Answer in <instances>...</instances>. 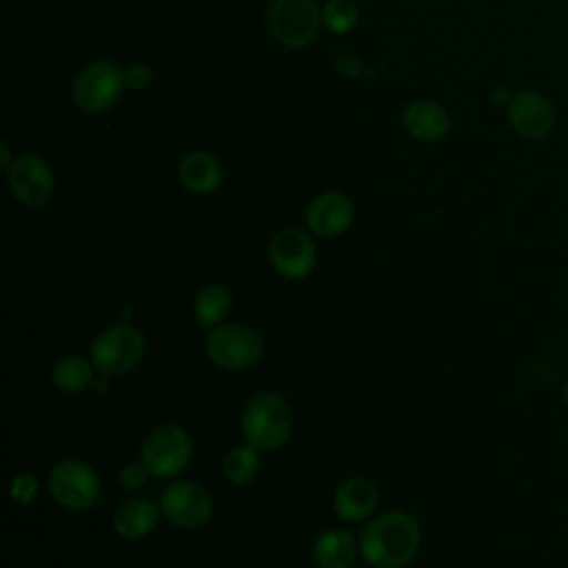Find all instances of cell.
Instances as JSON below:
<instances>
[{"label":"cell","mask_w":568,"mask_h":568,"mask_svg":"<svg viewBox=\"0 0 568 568\" xmlns=\"http://www.w3.org/2000/svg\"><path fill=\"white\" fill-rule=\"evenodd\" d=\"M359 555L373 568H406L419 552V521L404 510H386L371 517L359 537Z\"/></svg>","instance_id":"6da1fadb"},{"label":"cell","mask_w":568,"mask_h":568,"mask_svg":"<svg viewBox=\"0 0 568 568\" xmlns=\"http://www.w3.org/2000/svg\"><path fill=\"white\" fill-rule=\"evenodd\" d=\"M240 430L246 444L262 453H273L291 439L293 410L280 393L260 390L244 404Z\"/></svg>","instance_id":"7a4b0ae2"},{"label":"cell","mask_w":568,"mask_h":568,"mask_svg":"<svg viewBox=\"0 0 568 568\" xmlns=\"http://www.w3.org/2000/svg\"><path fill=\"white\" fill-rule=\"evenodd\" d=\"M204 353L209 362L222 371H246L264 355L262 335L242 322H224L204 335Z\"/></svg>","instance_id":"3957f363"},{"label":"cell","mask_w":568,"mask_h":568,"mask_svg":"<svg viewBox=\"0 0 568 568\" xmlns=\"http://www.w3.org/2000/svg\"><path fill=\"white\" fill-rule=\"evenodd\" d=\"M144 355L146 337L131 324H111L102 328L89 346V359L102 377H118L133 371Z\"/></svg>","instance_id":"277c9868"},{"label":"cell","mask_w":568,"mask_h":568,"mask_svg":"<svg viewBox=\"0 0 568 568\" xmlns=\"http://www.w3.org/2000/svg\"><path fill=\"white\" fill-rule=\"evenodd\" d=\"M49 495L58 506L71 513L89 510L102 495V481L95 468L82 459H60L47 475Z\"/></svg>","instance_id":"5b68a950"},{"label":"cell","mask_w":568,"mask_h":568,"mask_svg":"<svg viewBox=\"0 0 568 568\" xmlns=\"http://www.w3.org/2000/svg\"><path fill=\"white\" fill-rule=\"evenodd\" d=\"M140 459L149 468L151 477L173 479L191 464L193 439L182 426L162 424L144 437L140 446Z\"/></svg>","instance_id":"8992f818"},{"label":"cell","mask_w":568,"mask_h":568,"mask_svg":"<svg viewBox=\"0 0 568 568\" xmlns=\"http://www.w3.org/2000/svg\"><path fill=\"white\" fill-rule=\"evenodd\" d=\"M266 24L282 47L302 49L317 38L322 9L315 0H271Z\"/></svg>","instance_id":"52a82bcc"},{"label":"cell","mask_w":568,"mask_h":568,"mask_svg":"<svg viewBox=\"0 0 568 568\" xmlns=\"http://www.w3.org/2000/svg\"><path fill=\"white\" fill-rule=\"evenodd\" d=\"M124 87V71L120 64L113 60H95L75 75L71 95L80 111L102 113L115 104Z\"/></svg>","instance_id":"ba28073f"},{"label":"cell","mask_w":568,"mask_h":568,"mask_svg":"<svg viewBox=\"0 0 568 568\" xmlns=\"http://www.w3.org/2000/svg\"><path fill=\"white\" fill-rule=\"evenodd\" d=\"M162 517L175 528L193 530L209 524L213 515V497L211 493L191 479H178L169 484L160 495Z\"/></svg>","instance_id":"9c48e42d"},{"label":"cell","mask_w":568,"mask_h":568,"mask_svg":"<svg viewBox=\"0 0 568 568\" xmlns=\"http://www.w3.org/2000/svg\"><path fill=\"white\" fill-rule=\"evenodd\" d=\"M268 262L273 271L286 280H304L317 264L313 237L300 226H284L268 242Z\"/></svg>","instance_id":"30bf717a"},{"label":"cell","mask_w":568,"mask_h":568,"mask_svg":"<svg viewBox=\"0 0 568 568\" xmlns=\"http://www.w3.org/2000/svg\"><path fill=\"white\" fill-rule=\"evenodd\" d=\"M506 118L510 129L528 142L544 140L557 124L555 104L537 89H521L513 93V100L506 106Z\"/></svg>","instance_id":"8fae6325"},{"label":"cell","mask_w":568,"mask_h":568,"mask_svg":"<svg viewBox=\"0 0 568 568\" xmlns=\"http://www.w3.org/2000/svg\"><path fill=\"white\" fill-rule=\"evenodd\" d=\"M7 182L11 189V195L29 209H38L47 204L53 195V171L47 164L44 158L36 153H24L13 160V164L7 169Z\"/></svg>","instance_id":"7c38bea8"},{"label":"cell","mask_w":568,"mask_h":568,"mask_svg":"<svg viewBox=\"0 0 568 568\" xmlns=\"http://www.w3.org/2000/svg\"><path fill=\"white\" fill-rule=\"evenodd\" d=\"M355 220V206L342 191H324L306 206V226L313 235L331 240L344 235Z\"/></svg>","instance_id":"4fadbf2b"},{"label":"cell","mask_w":568,"mask_h":568,"mask_svg":"<svg viewBox=\"0 0 568 568\" xmlns=\"http://www.w3.org/2000/svg\"><path fill=\"white\" fill-rule=\"evenodd\" d=\"M377 504V486L366 477H348L333 493V513L346 524L368 521Z\"/></svg>","instance_id":"5bb4252c"},{"label":"cell","mask_w":568,"mask_h":568,"mask_svg":"<svg viewBox=\"0 0 568 568\" xmlns=\"http://www.w3.org/2000/svg\"><path fill=\"white\" fill-rule=\"evenodd\" d=\"M160 515H162L160 506H155L149 499L133 497V499H126L115 506L111 524H113V530L122 539L138 541V539L149 537L158 528Z\"/></svg>","instance_id":"9a60e30c"},{"label":"cell","mask_w":568,"mask_h":568,"mask_svg":"<svg viewBox=\"0 0 568 568\" xmlns=\"http://www.w3.org/2000/svg\"><path fill=\"white\" fill-rule=\"evenodd\" d=\"M404 129L419 142H439L450 131L448 111L433 100H417L404 109Z\"/></svg>","instance_id":"2e32d148"},{"label":"cell","mask_w":568,"mask_h":568,"mask_svg":"<svg viewBox=\"0 0 568 568\" xmlns=\"http://www.w3.org/2000/svg\"><path fill=\"white\" fill-rule=\"evenodd\" d=\"M180 184L195 195H209L222 184V166L209 151H191L178 164Z\"/></svg>","instance_id":"e0dca14e"},{"label":"cell","mask_w":568,"mask_h":568,"mask_svg":"<svg viewBox=\"0 0 568 568\" xmlns=\"http://www.w3.org/2000/svg\"><path fill=\"white\" fill-rule=\"evenodd\" d=\"M357 552L359 544L346 528H328L320 532L311 548V557L317 568H351Z\"/></svg>","instance_id":"ac0fdd59"},{"label":"cell","mask_w":568,"mask_h":568,"mask_svg":"<svg viewBox=\"0 0 568 568\" xmlns=\"http://www.w3.org/2000/svg\"><path fill=\"white\" fill-rule=\"evenodd\" d=\"M95 366L89 357L78 353H67L58 357L51 366V382L60 393L80 395L93 386Z\"/></svg>","instance_id":"d6986e66"},{"label":"cell","mask_w":568,"mask_h":568,"mask_svg":"<svg viewBox=\"0 0 568 568\" xmlns=\"http://www.w3.org/2000/svg\"><path fill=\"white\" fill-rule=\"evenodd\" d=\"M233 306V295L224 284H206L195 293L193 317L200 328H215L226 322Z\"/></svg>","instance_id":"ffe728a7"},{"label":"cell","mask_w":568,"mask_h":568,"mask_svg":"<svg viewBox=\"0 0 568 568\" xmlns=\"http://www.w3.org/2000/svg\"><path fill=\"white\" fill-rule=\"evenodd\" d=\"M260 453L262 450H257L255 446H251L246 442L229 448L226 455L222 457V475H224V479L229 484H235V486L251 484L257 477L260 466H262Z\"/></svg>","instance_id":"44dd1931"},{"label":"cell","mask_w":568,"mask_h":568,"mask_svg":"<svg viewBox=\"0 0 568 568\" xmlns=\"http://www.w3.org/2000/svg\"><path fill=\"white\" fill-rule=\"evenodd\" d=\"M359 20V9L353 0H326L322 7V24L331 33H348Z\"/></svg>","instance_id":"7402d4cb"},{"label":"cell","mask_w":568,"mask_h":568,"mask_svg":"<svg viewBox=\"0 0 568 568\" xmlns=\"http://www.w3.org/2000/svg\"><path fill=\"white\" fill-rule=\"evenodd\" d=\"M38 490H40L38 477L33 473H29V470H22V473L13 475L11 486H9L11 499L18 506H31L36 501V497H38Z\"/></svg>","instance_id":"603a6c76"},{"label":"cell","mask_w":568,"mask_h":568,"mask_svg":"<svg viewBox=\"0 0 568 568\" xmlns=\"http://www.w3.org/2000/svg\"><path fill=\"white\" fill-rule=\"evenodd\" d=\"M149 477H151V473H149V468L144 466L142 459L126 462V464L120 466V470H118V484H120L124 490H138L140 486L146 484Z\"/></svg>","instance_id":"cb8c5ba5"},{"label":"cell","mask_w":568,"mask_h":568,"mask_svg":"<svg viewBox=\"0 0 568 568\" xmlns=\"http://www.w3.org/2000/svg\"><path fill=\"white\" fill-rule=\"evenodd\" d=\"M124 84L131 91H144L153 84V69L149 64L135 62L129 69H124Z\"/></svg>","instance_id":"d4e9b609"},{"label":"cell","mask_w":568,"mask_h":568,"mask_svg":"<svg viewBox=\"0 0 568 568\" xmlns=\"http://www.w3.org/2000/svg\"><path fill=\"white\" fill-rule=\"evenodd\" d=\"M513 100V93L508 91V87H495L490 93H488V102L497 109H506Z\"/></svg>","instance_id":"484cf974"},{"label":"cell","mask_w":568,"mask_h":568,"mask_svg":"<svg viewBox=\"0 0 568 568\" xmlns=\"http://www.w3.org/2000/svg\"><path fill=\"white\" fill-rule=\"evenodd\" d=\"M335 67L342 71V73H346V75H355L357 71V67H359V62L353 58V55H342V58H337L335 60Z\"/></svg>","instance_id":"4316f807"},{"label":"cell","mask_w":568,"mask_h":568,"mask_svg":"<svg viewBox=\"0 0 568 568\" xmlns=\"http://www.w3.org/2000/svg\"><path fill=\"white\" fill-rule=\"evenodd\" d=\"M0 149H2V160H0V166L7 171V169L13 164V160H16V158H11V153H9V144H7V142H0Z\"/></svg>","instance_id":"83f0119b"},{"label":"cell","mask_w":568,"mask_h":568,"mask_svg":"<svg viewBox=\"0 0 568 568\" xmlns=\"http://www.w3.org/2000/svg\"><path fill=\"white\" fill-rule=\"evenodd\" d=\"M561 399H564V404L568 406V377H566L564 384H561Z\"/></svg>","instance_id":"f1b7e54d"}]
</instances>
